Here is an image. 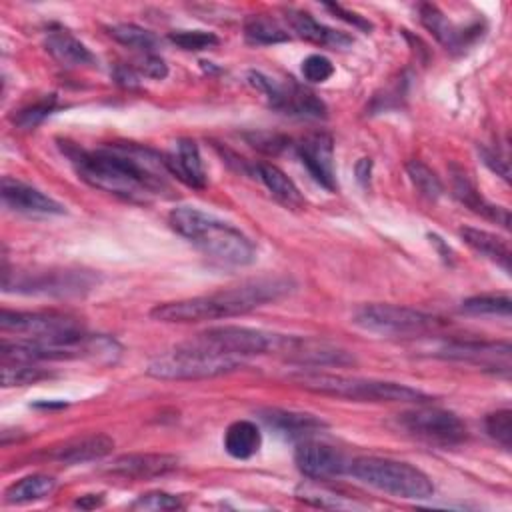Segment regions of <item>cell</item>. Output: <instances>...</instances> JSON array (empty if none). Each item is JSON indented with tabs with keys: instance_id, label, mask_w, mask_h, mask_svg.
Listing matches in <instances>:
<instances>
[{
	"instance_id": "38",
	"label": "cell",
	"mask_w": 512,
	"mask_h": 512,
	"mask_svg": "<svg viewBox=\"0 0 512 512\" xmlns=\"http://www.w3.org/2000/svg\"><path fill=\"white\" fill-rule=\"evenodd\" d=\"M302 74L308 82L322 84L334 74V64L322 54H310L302 60Z\"/></svg>"
},
{
	"instance_id": "17",
	"label": "cell",
	"mask_w": 512,
	"mask_h": 512,
	"mask_svg": "<svg viewBox=\"0 0 512 512\" xmlns=\"http://www.w3.org/2000/svg\"><path fill=\"white\" fill-rule=\"evenodd\" d=\"M2 202L6 208L22 214H64V206L60 202L46 196L38 188L10 176L2 178Z\"/></svg>"
},
{
	"instance_id": "41",
	"label": "cell",
	"mask_w": 512,
	"mask_h": 512,
	"mask_svg": "<svg viewBox=\"0 0 512 512\" xmlns=\"http://www.w3.org/2000/svg\"><path fill=\"white\" fill-rule=\"evenodd\" d=\"M132 68L148 78H154V80H162L168 76L166 62L162 58H158L156 54H144Z\"/></svg>"
},
{
	"instance_id": "4",
	"label": "cell",
	"mask_w": 512,
	"mask_h": 512,
	"mask_svg": "<svg viewBox=\"0 0 512 512\" xmlns=\"http://www.w3.org/2000/svg\"><path fill=\"white\" fill-rule=\"evenodd\" d=\"M304 390L346 398L354 402H426L430 396L422 390L358 376H342V374H326V372H296L290 376Z\"/></svg>"
},
{
	"instance_id": "24",
	"label": "cell",
	"mask_w": 512,
	"mask_h": 512,
	"mask_svg": "<svg viewBox=\"0 0 512 512\" xmlns=\"http://www.w3.org/2000/svg\"><path fill=\"white\" fill-rule=\"evenodd\" d=\"M46 52L66 68H78V66H90L96 62L94 54L82 44L78 38H74L66 30H54L44 38Z\"/></svg>"
},
{
	"instance_id": "3",
	"label": "cell",
	"mask_w": 512,
	"mask_h": 512,
	"mask_svg": "<svg viewBox=\"0 0 512 512\" xmlns=\"http://www.w3.org/2000/svg\"><path fill=\"white\" fill-rule=\"evenodd\" d=\"M168 222L176 234L216 262L246 266L256 258L254 244L244 232L208 212L192 206H178L168 214Z\"/></svg>"
},
{
	"instance_id": "20",
	"label": "cell",
	"mask_w": 512,
	"mask_h": 512,
	"mask_svg": "<svg viewBox=\"0 0 512 512\" xmlns=\"http://www.w3.org/2000/svg\"><path fill=\"white\" fill-rule=\"evenodd\" d=\"M166 170L176 176L180 182L192 186V188H204L206 186V172L200 158L198 144L190 138H180L176 142V150L162 156Z\"/></svg>"
},
{
	"instance_id": "30",
	"label": "cell",
	"mask_w": 512,
	"mask_h": 512,
	"mask_svg": "<svg viewBox=\"0 0 512 512\" xmlns=\"http://www.w3.org/2000/svg\"><path fill=\"white\" fill-rule=\"evenodd\" d=\"M244 36L250 44L268 46L290 40L288 30L272 16L266 14H252L244 20Z\"/></svg>"
},
{
	"instance_id": "2",
	"label": "cell",
	"mask_w": 512,
	"mask_h": 512,
	"mask_svg": "<svg viewBox=\"0 0 512 512\" xmlns=\"http://www.w3.org/2000/svg\"><path fill=\"white\" fill-rule=\"evenodd\" d=\"M290 292V280L286 278H260L240 286H232L208 296H194L174 302L156 304L150 316L160 322H204L242 316L254 308L264 306Z\"/></svg>"
},
{
	"instance_id": "44",
	"label": "cell",
	"mask_w": 512,
	"mask_h": 512,
	"mask_svg": "<svg viewBox=\"0 0 512 512\" xmlns=\"http://www.w3.org/2000/svg\"><path fill=\"white\" fill-rule=\"evenodd\" d=\"M104 500H102V496L98 494V498L94 496V494H86V496H82V498H78L74 504L76 506H80V508H96V506H100Z\"/></svg>"
},
{
	"instance_id": "28",
	"label": "cell",
	"mask_w": 512,
	"mask_h": 512,
	"mask_svg": "<svg viewBox=\"0 0 512 512\" xmlns=\"http://www.w3.org/2000/svg\"><path fill=\"white\" fill-rule=\"evenodd\" d=\"M460 236L472 250H476L478 254L486 256L488 260L496 262L506 272H510V248L504 238L480 228H470V226L462 228Z\"/></svg>"
},
{
	"instance_id": "37",
	"label": "cell",
	"mask_w": 512,
	"mask_h": 512,
	"mask_svg": "<svg viewBox=\"0 0 512 512\" xmlns=\"http://www.w3.org/2000/svg\"><path fill=\"white\" fill-rule=\"evenodd\" d=\"M52 108H54V96H50V98H46V100H40V102H36V104H32V106H26V108L18 110L12 120H14V124H18L20 128L28 130V128L38 126V124L52 112Z\"/></svg>"
},
{
	"instance_id": "42",
	"label": "cell",
	"mask_w": 512,
	"mask_h": 512,
	"mask_svg": "<svg viewBox=\"0 0 512 512\" xmlns=\"http://www.w3.org/2000/svg\"><path fill=\"white\" fill-rule=\"evenodd\" d=\"M326 8H328V10H330L334 16H338V18L346 20L348 24H352V26H356V28L364 30V32L372 30V24H370L368 20H364V18H362V16H358L356 12H350V10L342 8L340 4H326Z\"/></svg>"
},
{
	"instance_id": "11",
	"label": "cell",
	"mask_w": 512,
	"mask_h": 512,
	"mask_svg": "<svg viewBox=\"0 0 512 512\" xmlns=\"http://www.w3.org/2000/svg\"><path fill=\"white\" fill-rule=\"evenodd\" d=\"M400 426L426 442L440 446H454L466 440V424L450 410L442 408H416L400 414Z\"/></svg>"
},
{
	"instance_id": "5",
	"label": "cell",
	"mask_w": 512,
	"mask_h": 512,
	"mask_svg": "<svg viewBox=\"0 0 512 512\" xmlns=\"http://www.w3.org/2000/svg\"><path fill=\"white\" fill-rule=\"evenodd\" d=\"M348 472L354 478L362 480L364 484L388 492L392 496L424 500L434 494V484L428 478V474H424L420 468L408 462L364 456L350 462Z\"/></svg>"
},
{
	"instance_id": "15",
	"label": "cell",
	"mask_w": 512,
	"mask_h": 512,
	"mask_svg": "<svg viewBox=\"0 0 512 512\" xmlns=\"http://www.w3.org/2000/svg\"><path fill=\"white\" fill-rule=\"evenodd\" d=\"M420 22L450 52H464L478 36H482L478 22L470 26H458L434 4L420 6Z\"/></svg>"
},
{
	"instance_id": "1",
	"label": "cell",
	"mask_w": 512,
	"mask_h": 512,
	"mask_svg": "<svg viewBox=\"0 0 512 512\" xmlns=\"http://www.w3.org/2000/svg\"><path fill=\"white\" fill-rule=\"evenodd\" d=\"M66 156L78 176L102 192L130 202H146L150 196L168 188L162 168V156L136 144H112L100 150H82L66 146Z\"/></svg>"
},
{
	"instance_id": "8",
	"label": "cell",
	"mask_w": 512,
	"mask_h": 512,
	"mask_svg": "<svg viewBox=\"0 0 512 512\" xmlns=\"http://www.w3.org/2000/svg\"><path fill=\"white\" fill-rule=\"evenodd\" d=\"M352 322L372 334L386 338H414L428 334L440 326V320L420 310L396 304H366L360 306Z\"/></svg>"
},
{
	"instance_id": "32",
	"label": "cell",
	"mask_w": 512,
	"mask_h": 512,
	"mask_svg": "<svg viewBox=\"0 0 512 512\" xmlns=\"http://www.w3.org/2000/svg\"><path fill=\"white\" fill-rule=\"evenodd\" d=\"M512 300L506 294H482L462 302L460 310L474 316H510Z\"/></svg>"
},
{
	"instance_id": "33",
	"label": "cell",
	"mask_w": 512,
	"mask_h": 512,
	"mask_svg": "<svg viewBox=\"0 0 512 512\" xmlns=\"http://www.w3.org/2000/svg\"><path fill=\"white\" fill-rule=\"evenodd\" d=\"M50 374L38 368L34 362H4L2 364V384L8 386H28L36 384Z\"/></svg>"
},
{
	"instance_id": "7",
	"label": "cell",
	"mask_w": 512,
	"mask_h": 512,
	"mask_svg": "<svg viewBox=\"0 0 512 512\" xmlns=\"http://www.w3.org/2000/svg\"><path fill=\"white\" fill-rule=\"evenodd\" d=\"M290 336L248 328V326H214L200 332L196 338L188 340L190 346L218 354V356H252V354H270L282 352L288 346Z\"/></svg>"
},
{
	"instance_id": "19",
	"label": "cell",
	"mask_w": 512,
	"mask_h": 512,
	"mask_svg": "<svg viewBox=\"0 0 512 512\" xmlns=\"http://www.w3.org/2000/svg\"><path fill=\"white\" fill-rule=\"evenodd\" d=\"M286 358L298 364H310V366H348L354 364V356H350L346 350H340L336 346H330L326 342L306 340L290 336L288 346L284 350Z\"/></svg>"
},
{
	"instance_id": "39",
	"label": "cell",
	"mask_w": 512,
	"mask_h": 512,
	"mask_svg": "<svg viewBox=\"0 0 512 512\" xmlns=\"http://www.w3.org/2000/svg\"><path fill=\"white\" fill-rule=\"evenodd\" d=\"M132 508L134 510H176V508H182V502L168 494V492H148V494H142L138 496L134 502H132Z\"/></svg>"
},
{
	"instance_id": "21",
	"label": "cell",
	"mask_w": 512,
	"mask_h": 512,
	"mask_svg": "<svg viewBox=\"0 0 512 512\" xmlns=\"http://www.w3.org/2000/svg\"><path fill=\"white\" fill-rule=\"evenodd\" d=\"M114 448V440L106 434H86L64 440L62 444L54 446L48 456L62 464H80L92 462L108 456Z\"/></svg>"
},
{
	"instance_id": "34",
	"label": "cell",
	"mask_w": 512,
	"mask_h": 512,
	"mask_svg": "<svg viewBox=\"0 0 512 512\" xmlns=\"http://www.w3.org/2000/svg\"><path fill=\"white\" fill-rule=\"evenodd\" d=\"M406 170H408V176H410L412 184L416 186V190H418L422 196H426V198H430V200H436V198L442 194V182H440V178H438L436 172L430 170L424 162L412 160V162H408Z\"/></svg>"
},
{
	"instance_id": "6",
	"label": "cell",
	"mask_w": 512,
	"mask_h": 512,
	"mask_svg": "<svg viewBox=\"0 0 512 512\" xmlns=\"http://www.w3.org/2000/svg\"><path fill=\"white\" fill-rule=\"evenodd\" d=\"M238 368H242V358L210 354L182 342L170 352L154 358L148 364L146 374L158 380H200L222 376Z\"/></svg>"
},
{
	"instance_id": "22",
	"label": "cell",
	"mask_w": 512,
	"mask_h": 512,
	"mask_svg": "<svg viewBox=\"0 0 512 512\" xmlns=\"http://www.w3.org/2000/svg\"><path fill=\"white\" fill-rule=\"evenodd\" d=\"M260 420L286 438H306L322 428L326 422L308 412L284 410V408H262L258 410Z\"/></svg>"
},
{
	"instance_id": "31",
	"label": "cell",
	"mask_w": 512,
	"mask_h": 512,
	"mask_svg": "<svg viewBox=\"0 0 512 512\" xmlns=\"http://www.w3.org/2000/svg\"><path fill=\"white\" fill-rule=\"evenodd\" d=\"M108 30H110V36L114 40H118L120 44L132 48V50L144 52V54H152L154 48L158 46V38L152 32H148L146 28L136 26V24L122 22V24L110 26Z\"/></svg>"
},
{
	"instance_id": "26",
	"label": "cell",
	"mask_w": 512,
	"mask_h": 512,
	"mask_svg": "<svg viewBox=\"0 0 512 512\" xmlns=\"http://www.w3.org/2000/svg\"><path fill=\"white\" fill-rule=\"evenodd\" d=\"M254 170H256V176L262 180V184L268 188V192L286 208L300 210L306 204L298 186L278 166L260 162V164H256Z\"/></svg>"
},
{
	"instance_id": "16",
	"label": "cell",
	"mask_w": 512,
	"mask_h": 512,
	"mask_svg": "<svg viewBox=\"0 0 512 512\" xmlns=\"http://www.w3.org/2000/svg\"><path fill=\"white\" fill-rule=\"evenodd\" d=\"M298 156L310 176L326 190H336L334 142L328 132H312L298 144Z\"/></svg>"
},
{
	"instance_id": "23",
	"label": "cell",
	"mask_w": 512,
	"mask_h": 512,
	"mask_svg": "<svg viewBox=\"0 0 512 512\" xmlns=\"http://www.w3.org/2000/svg\"><path fill=\"white\" fill-rule=\"evenodd\" d=\"M286 22L300 38H304L312 44L328 46V48H346L352 44V38L348 34L320 24L314 16H310L308 12H302V10L288 8Z\"/></svg>"
},
{
	"instance_id": "35",
	"label": "cell",
	"mask_w": 512,
	"mask_h": 512,
	"mask_svg": "<svg viewBox=\"0 0 512 512\" xmlns=\"http://www.w3.org/2000/svg\"><path fill=\"white\" fill-rule=\"evenodd\" d=\"M168 40L188 52L210 50L220 44V38L216 34L204 32V30H176V32L168 34Z\"/></svg>"
},
{
	"instance_id": "25",
	"label": "cell",
	"mask_w": 512,
	"mask_h": 512,
	"mask_svg": "<svg viewBox=\"0 0 512 512\" xmlns=\"http://www.w3.org/2000/svg\"><path fill=\"white\" fill-rule=\"evenodd\" d=\"M452 190H454V196L466 206L470 208L472 212L476 214H482L484 218L488 220H494L496 224H502L504 228H508L510 224V214L506 208L502 206H494L490 204L486 198L480 196V192L476 190V186L468 180V176L464 172H456L452 176Z\"/></svg>"
},
{
	"instance_id": "14",
	"label": "cell",
	"mask_w": 512,
	"mask_h": 512,
	"mask_svg": "<svg viewBox=\"0 0 512 512\" xmlns=\"http://www.w3.org/2000/svg\"><path fill=\"white\" fill-rule=\"evenodd\" d=\"M294 462L304 476L314 480L334 478L348 470V464L340 450L314 440H304L296 446Z\"/></svg>"
},
{
	"instance_id": "12",
	"label": "cell",
	"mask_w": 512,
	"mask_h": 512,
	"mask_svg": "<svg viewBox=\"0 0 512 512\" xmlns=\"http://www.w3.org/2000/svg\"><path fill=\"white\" fill-rule=\"evenodd\" d=\"M96 278L82 270H44V272H20L14 284L4 286L8 292L12 286L16 292L24 294H50V296H70L82 294L94 286Z\"/></svg>"
},
{
	"instance_id": "43",
	"label": "cell",
	"mask_w": 512,
	"mask_h": 512,
	"mask_svg": "<svg viewBox=\"0 0 512 512\" xmlns=\"http://www.w3.org/2000/svg\"><path fill=\"white\" fill-rule=\"evenodd\" d=\"M480 154H482L484 162H486V164H488L496 174H500L504 180H508V178H510L508 162H506L504 158H500L498 154H494V152H490V150H486V148H482V150H480Z\"/></svg>"
},
{
	"instance_id": "27",
	"label": "cell",
	"mask_w": 512,
	"mask_h": 512,
	"mask_svg": "<svg viewBox=\"0 0 512 512\" xmlns=\"http://www.w3.org/2000/svg\"><path fill=\"white\" fill-rule=\"evenodd\" d=\"M224 450L238 460L254 456L262 446L260 428L250 420H236L224 432Z\"/></svg>"
},
{
	"instance_id": "29",
	"label": "cell",
	"mask_w": 512,
	"mask_h": 512,
	"mask_svg": "<svg viewBox=\"0 0 512 512\" xmlns=\"http://www.w3.org/2000/svg\"><path fill=\"white\" fill-rule=\"evenodd\" d=\"M54 488H56V480L52 476L32 474V476H24L18 482H14L12 486H8L4 492V500L8 504L36 502V500H42L48 494H52Z\"/></svg>"
},
{
	"instance_id": "40",
	"label": "cell",
	"mask_w": 512,
	"mask_h": 512,
	"mask_svg": "<svg viewBox=\"0 0 512 512\" xmlns=\"http://www.w3.org/2000/svg\"><path fill=\"white\" fill-rule=\"evenodd\" d=\"M246 140L250 142V146L258 148L264 154H278L280 150H284L288 146L286 136L272 134V132H250V134H246Z\"/></svg>"
},
{
	"instance_id": "9",
	"label": "cell",
	"mask_w": 512,
	"mask_h": 512,
	"mask_svg": "<svg viewBox=\"0 0 512 512\" xmlns=\"http://www.w3.org/2000/svg\"><path fill=\"white\" fill-rule=\"evenodd\" d=\"M0 328L2 332H16V336L26 340H62L84 332L76 318L66 314L22 312L8 308L0 312Z\"/></svg>"
},
{
	"instance_id": "18",
	"label": "cell",
	"mask_w": 512,
	"mask_h": 512,
	"mask_svg": "<svg viewBox=\"0 0 512 512\" xmlns=\"http://www.w3.org/2000/svg\"><path fill=\"white\" fill-rule=\"evenodd\" d=\"M176 468L178 458L172 454H124L110 464L108 472L122 478L148 480L164 476Z\"/></svg>"
},
{
	"instance_id": "10",
	"label": "cell",
	"mask_w": 512,
	"mask_h": 512,
	"mask_svg": "<svg viewBox=\"0 0 512 512\" xmlns=\"http://www.w3.org/2000/svg\"><path fill=\"white\" fill-rule=\"evenodd\" d=\"M250 84L266 94L270 108L302 118H322L326 116V104L304 86L296 84L292 78L288 82H276L260 72L248 74Z\"/></svg>"
},
{
	"instance_id": "13",
	"label": "cell",
	"mask_w": 512,
	"mask_h": 512,
	"mask_svg": "<svg viewBox=\"0 0 512 512\" xmlns=\"http://www.w3.org/2000/svg\"><path fill=\"white\" fill-rule=\"evenodd\" d=\"M510 344L508 342H478V340H452L438 350L446 360L468 362L490 370L494 374H510Z\"/></svg>"
},
{
	"instance_id": "36",
	"label": "cell",
	"mask_w": 512,
	"mask_h": 512,
	"mask_svg": "<svg viewBox=\"0 0 512 512\" xmlns=\"http://www.w3.org/2000/svg\"><path fill=\"white\" fill-rule=\"evenodd\" d=\"M484 426H486V432L490 438H494L504 450H510V446H512V412L508 408L488 414L484 420Z\"/></svg>"
}]
</instances>
